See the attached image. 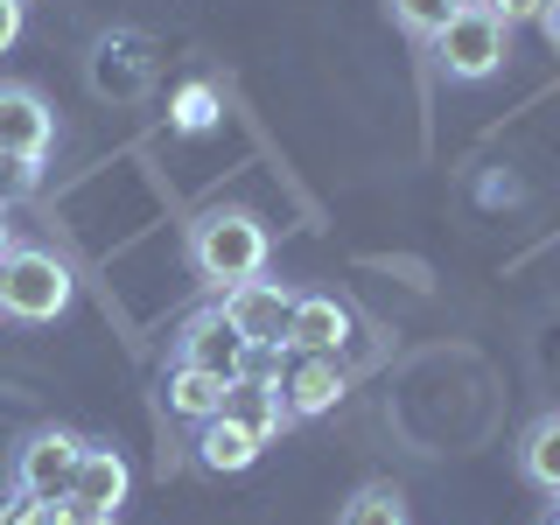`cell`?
Instances as JSON below:
<instances>
[{"mask_svg":"<svg viewBox=\"0 0 560 525\" xmlns=\"http://www.w3.org/2000/svg\"><path fill=\"white\" fill-rule=\"evenodd\" d=\"M57 148V113L35 84H0V162H49Z\"/></svg>","mask_w":560,"mask_h":525,"instance_id":"8992f818","label":"cell"},{"mask_svg":"<svg viewBox=\"0 0 560 525\" xmlns=\"http://www.w3.org/2000/svg\"><path fill=\"white\" fill-rule=\"evenodd\" d=\"M385 8H393V22L413 35V43H434V35L448 28V14L463 8V0H385Z\"/></svg>","mask_w":560,"mask_h":525,"instance_id":"2e32d148","label":"cell"},{"mask_svg":"<svg viewBox=\"0 0 560 525\" xmlns=\"http://www.w3.org/2000/svg\"><path fill=\"white\" fill-rule=\"evenodd\" d=\"M22 22H28V0H0V57L22 43Z\"/></svg>","mask_w":560,"mask_h":525,"instance_id":"ffe728a7","label":"cell"},{"mask_svg":"<svg viewBox=\"0 0 560 525\" xmlns=\"http://www.w3.org/2000/svg\"><path fill=\"white\" fill-rule=\"evenodd\" d=\"M162 399H168V413L175 420H210V413H224V378H210L197 372V364H168V385H162Z\"/></svg>","mask_w":560,"mask_h":525,"instance_id":"5bb4252c","label":"cell"},{"mask_svg":"<svg viewBox=\"0 0 560 525\" xmlns=\"http://www.w3.org/2000/svg\"><path fill=\"white\" fill-rule=\"evenodd\" d=\"M224 315L253 350H288V315H294V288L280 280H238L224 288Z\"/></svg>","mask_w":560,"mask_h":525,"instance_id":"52a82bcc","label":"cell"},{"mask_svg":"<svg viewBox=\"0 0 560 525\" xmlns=\"http://www.w3.org/2000/svg\"><path fill=\"white\" fill-rule=\"evenodd\" d=\"M337 525H413V518H407V498H399L393 483H364L358 498L343 504Z\"/></svg>","mask_w":560,"mask_h":525,"instance_id":"9a60e30c","label":"cell"},{"mask_svg":"<svg viewBox=\"0 0 560 525\" xmlns=\"http://www.w3.org/2000/svg\"><path fill=\"white\" fill-rule=\"evenodd\" d=\"M504 57H512V28H504L498 14L483 8V0H463V8L448 14V28L434 35V70H442L448 84H483V78H498Z\"/></svg>","mask_w":560,"mask_h":525,"instance_id":"3957f363","label":"cell"},{"mask_svg":"<svg viewBox=\"0 0 560 525\" xmlns=\"http://www.w3.org/2000/svg\"><path fill=\"white\" fill-rule=\"evenodd\" d=\"M175 364H197V372L232 385V378L253 372V343L232 329V315H224V302H218V308H197L183 329H175Z\"/></svg>","mask_w":560,"mask_h":525,"instance_id":"5b68a950","label":"cell"},{"mask_svg":"<svg viewBox=\"0 0 560 525\" xmlns=\"http://www.w3.org/2000/svg\"><path fill=\"white\" fill-rule=\"evenodd\" d=\"M350 343V308L337 294H294L288 315V350H315V358H343Z\"/></svg>","mask_w":560,"mask_h":525,"instance_id":"9c48e42d","label":"cell"},{"mask_svg":"<svg viewBox=\"0 0 560 525\" xmlns=\"http://www.w3.org/2000/svg\"><path fill=\"white\" fill-rule=\"evenodd\" d=\"M539 35L560 49V0H547V8H539Z\"/></svg>","mask_w":560,"mask_h":525,"instance_id":"7402d4cb","label":"cell"},{"mask_svg":"<svg viewBox=\"0 0 560 525\" xmlns=\"http://www.w3.org/2000/svg\"><path fill=\"white\" fill-rule=\"evenodd\" d=\"M224 413H232L238 428H253L259 442H273V434L294 420V413H288V399H280V372H259V364H253L245 378L224 385Z\"/></svg>","mask_w":560,"mask_h":525,"instance_id":"30bf717a","label":"cell"},{"mask_svg":"<svg viewBox=\"0 0 560 525\" xmlns=\"http://www.w3.org/2000/svg\"><path fill=\"white\" fill-rule=\"evenodd\" d=\"M267 218H253V210H203L197 224H189V267L197 280L210 288H238V280H259L267 273Z\"/></svg>","mask_w":560,"mask_h":525,"instance_id":"6da1fadb","label":"cell"},{"mask_svg":"<svg viewBox=\"0 0 560 525\" xmlns=\"http://www.w3.org/2000/svg\"><path fill=\"white\" fill-rule=\"evenodd\" d=\"M343 393H350V372H343V358H315V350H288V372H280V399H288V413H294V420H315V413H329Z\"/></svg>","mask_w":560,"mask_h":525,"instance_id":"ba28073f","label":"cell"},{"mask_svg":"<svg viewBox=\"0 0 560 525\" xmlns=\"http://www.w3.org/2000/svg\"><path fill=\"white\" fill-rule=\"evenodd\" d=\"M518 477L533 490H547V498H560V413H539L518 434Z\"/></svg>","mask_w":560,"mask_h":525,"instance_id":"4fadbf2b","label":"cell"},{"mask_svg":"<svg viewBox=\"0 0 560 525\" xmlns=\"http://www.w3.org/2000/svg\"><path fill=\"white\" fill-rule=\"evenodd\" d=\"M547 525H560V498H553V512H547Z\"/></svg>","mask_w":560,"mask_h":525,"instance_id":"cb8c5ba5","label":"cell"},{"mask_svg":"<svg viewBox=\"0 0 560 525\" xmlns=\"http://www.w3.org/2000/svg\"><path fill=\"white\" fill-rule=\"evenodd\" d=\"M78 302V280L49 245H8L0 259V315L14 323H57V315Z\"/></svg>","mask_w":560,"mask_h":525,"instance_id":"7a4b0ae2","label":"cell"},{"mask_svg":"<svg viewBox=\"0 0 560 525\" xmlns=\"http://www.w3.org/2000/svg\"><path fill=\"white\" fill-rule=\"evenodd\" d=\"M168 119H175V133H210L218 127V92H210V84H183Z\"/></svg>","mask_w":560,"mask_h":525,"instance_id":"e0dca14e","label":"cell"},{"mask_svg":"<svg viewBox=\"0 0 560 525\" xmlns=\"http://www.w3.org/2000/svg\"><path fill=\"white\" fill-rule=\"evenodd\" d=\"M0 525H49V504H35V498H22V490H14V498L0 504Z\"/></svg>","mask_w":560,"mask_h":525,"instance_id":"d6986e66","label":"cell"},{"mask_svg":"<svg viewBox=\"0 0 560 525\" xmlns=\"http://www.w3.org/2000/svg\"><path fill=\"white\" fill-rule=\"evenodd\" d=\"M49 525H119V512H98V504L57 498V504H49Z\"/></svg>","mask_w":560,"mask_h":525,"instance_id":"ac0fdd59","label":"cell"},{"mask_svg":"<svg viewBox=\"0 0 560 525\" xmlns=\"http://www.w3.org/2000/svg\"><path fill=\"white\" fill-rule=\"evenodd\" d=\"M8 245H14V224H8V203H0V259H8Z\"/></svg>","mask_w":560,"mask_h":525,"instance_id":"603a6c76","label":"cell"},{"mask_svg":"<svg viewBox=\"0 0 560 525\" xmlns=\"http://www.w3.org/2000/svg\"><path fill=\"white\" fill-rule=\"evenodd\" d=\"M127 490H133V469H127V455H119V448H105V442H84L78 448V477H70V498H78V504L119 512Z\"/></svg>","mask_w":560,"mask_h":525,"instance_id":"8fae6325","label":"cell"},{"mask_svg":"<svg viewBox=\"0 0 560 525\" xmlns=\"http://www.w3.org/2000/svg\"><path fill=\"white\" fill-rule=\"evenodd\" d=\"M78 448H84V434H70V428H35V434H22V448H14V463H8L14 490H22V498H35V504L70 498Z\"/></svg>","mask_w":560,"mask_h":525,"instance_id":"277c9868","label":"cell"},{"mask_svg":"<svg viewBox=\"0 0 560 525\" xmlns=\"http://www.w3.org/2000/svg\"><path fill=\"white\" fill-rule=\"evenodd\" d=\"M490 14H498L504 28H518V22H539V8H547V0H483Z\"/></svg>","mask_w":560,"mask_h":525,"instance_id":"44dd1931","label":"cell"},{"mask_svg":"<svg viewBox=\"0 0 560 525\" xmlns=\"http://www.w3.org/2000/svg\"><path fill=\"white\" fill-rule=\"evenodd\" d=\"M259 434L253 428H238L232 413H210V420H197V463L203 469H218V477H238V469H253L259 463Z\"/></svg>","mask_w":560,"mask_h":525,"instance_id":"7c38bea8","label":"cell"}]
</instances>
